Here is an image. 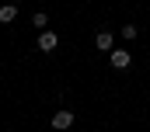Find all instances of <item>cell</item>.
<instances>
[{
  "instance_id": "obj_1",
  "label": "cell",
  "mask_w": 150,
  "mask_h": 132,
  "mask_svg": "<svg viewBox=\"0 0 150 132\" xmlns=\"http://www.w3.org/2000/svg\"><path fill=\"white\" fill-rule=\"evenodd\" d=\"M108 56H112V66H115V70H129V63H133V56H129L126 49H112Z\"/></svg>"
},
{
  "instance_id": "obj_2",
  "label": "cell",
  "mask_w": 150,
  "mask_h": 132,
  "mask_svg": "<svg viewBox=\"0 0 150 132\" xmlns=\"http://www.w3.org/2000/svg\"><path fill=\"white\" fill-rule=\"evenodd\" d=\"M70 125H74V111H56V115H52V129L56 132L70 129Z\"/></svg>"
},
{
  "instance_id": "obj_3",
  "label": "cell",
  "mask_w": 150,
  "mask_h": 132,
  "mask_svg": "<svg viewBox=\"0 0 150 132\" xmlns=\"http://www.w3.org/2000/svg\"><path fill=\"white\" fill-rule=\"evenodd\" d=\"M56 45H59V38H56L52 32H42V35H38V52H52Z\"/></svg>"
},
{
  "instance_id": "obj_4",
  "label": "cell",
  "mask_w": 150,
  "mask_h": 132,
  "mask_svg": "<svg viewBox=\"0 0 150 132\" xmlns=\"http://www.w3.org/2000/svg\"><path fill=\"white\" fill-rule=\"evenodd\" d=\"M94 45H98L101 52H112V45H115L112 32H98V35H94Z\"/></svg>"
},
{
  "instance_id": "obj_5",
  "label": "cell",
  "mask_w": 150,
  "mask_h": 132,
  "mask_svg": "<svg viewBox=\"0 0 150 132\" xmlns=\"http://www.w3.org/2000/svg\"><path fill=\"white\" fill-rule=\"evenodd\" d=\"M14 18H18V7H14V4H7V7H0V21H4V25H11Z\"/></svg>"
},
{
  "instance_id": "obj_6",
  "label": "cell",
  "mask_w": 150,
  "mask_h": 132,
  "mask_svg": "<svg viewBox=\"0 0 150 132\" xmlns=\"http://www.w3.org/2000/svg\"><path fill=\"white\" fill-rule=\"evenodd\" d=\"M32 21H35V28H38V32H45V25H49V14L35 11V18H32Z\"/></svg>"
}]
</instances>
